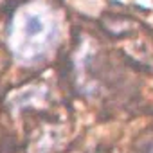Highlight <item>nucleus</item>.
<instances>
[{"label":"nucleus","mask_w":153,"mask_h":153,"mask_svg":"<svg viewBox=\"0 0 153 153\" xmlns=\"http://www.w3.org/2000/svg\"><path fill=\"white\" fill-rule=\"evenodd\" d=\"M58 36V25L51 13L29 9L15 16L7 27L9 47L15 58L25 65L38 63L51 51Z\"/></svg>","instance_id":"nucleus-1"}]
</instances>
